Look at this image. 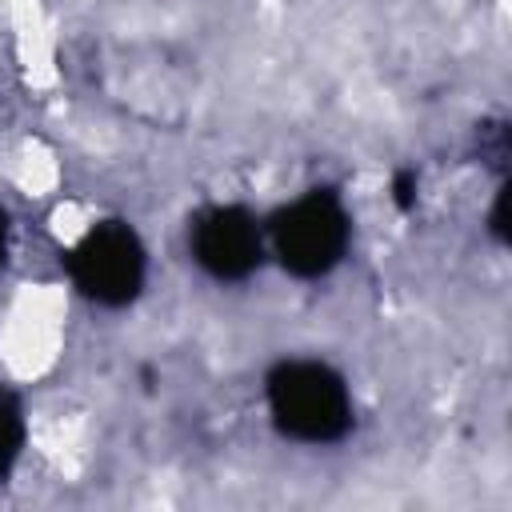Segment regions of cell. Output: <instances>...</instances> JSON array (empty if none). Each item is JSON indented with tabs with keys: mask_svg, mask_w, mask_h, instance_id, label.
I'll return each mask as SVG.
<instances>
[{
	"mask_svg": "<svg viewBox=\"0 0 512 512\" xmlns=\"http://www.w3.org/2000/svg\"><path fill=\"white\" fill-rule=\"evenodd\" d=\"M504 208H508V180L496 184V196H492V208H488V240L496 248H508V220H504Z\"/></svg>",
	"mask_w": 512,
	"mask_h": 512,
	"instance_id": "obj_7",
	"label": "cell"
},
{
	"mask_svg": "<svg viewBox=\"0 0 512 512\" xmlns=\"http://www.w3.org/2000/svg\"><path fill=\"white\" fill-rule=\"evenodd\" d=\"M264 412L280 440L336 448L356 428L348 376L320 356H280L264 372Z\"/></svg>",
	"mask_w": 512,
	"mask_h": 512,
	"instance_id": "obj_1",
	"label": "cell"
},
{
	"mask_svg": "<svg viewBox=\"0 0 512 512\" xmlns=\"http://www.w3.org/2000/svg\"><path fill=\"white\" fill-rule=\"evenodd\" d=\"M264 240L268 260L284 276L320 284L348 260L352 208L336 184H312L264 216Z\"/></svg>",
	"mask_w": 512,
	"mask_h": 512,
	"instance_id": "obj_2",
	"label": "cell"
},
{
	"mask_svg": "<svg viewBox=\"0 0 512 512\" xmlns=\"http://www.w3.org/2000/svg\"><path fill=\"white\" fill-rule=\"evenodd\" d=\"M192 264L216 284H248L268 264L264 216L240 200L200 204L184 228Z\"/></svg>",
	"mask_w": 512,
	"mask_h": 512,
	"instance_id": "obj_4",
	"label": "cell"
},
{
	"mask_svg": "<svg viewBox=\"0 0 512 512\" xmlns=\"http://www.w3.org/2000/svg\"><path fill=\"white\" fill-rule=\"evenodd\" d=\"M8 256H12V216L0 204V272L8 268Z\"/></svg>",
	"mask_w": 512,
	"mask_h": 512,
	"instance_id": "obj_8",
	"label": "cell"
},
{
	"mask_svg": "<svg viewBox=\"0 0 512 512\" xmlns=\"http://www.w3.org/2000/svg\"><path fill=\"white\" fill-rule=\"evenodd\" d=\"M476 152L496 172V180H508V156H512L508 120H484V124H476Z\"/></svg>",
	"mask_w": 512,
	"mask_h": 512,
	"instance_id": "obj_6",
	"label": "cell"
},
{
	"mask_svg": "<svg viewBox=\"0 0 512 512\" xmlns=\"http://www.w3.org/2000/svg\"><path fill=\"white\" fill-rule=\"evenodd\" d=\"M412 188H416V172H404V176L396 180V204H400V208L412 204Z\"/></svg>",
	"mask_w": 512,
	"mask_h": 512,
	"instance_id": "obj_9",
	"label": "cell"
},
{
	"mask_svg": "<svg viewBox=\"0 0 512 512\" xmlns=\"http://www.w3.org/2000/svg\"><path fill=\"white\" fill-rule=\"evenodd\" d=\"M60 268L84 304L124 312L148 288V244L132 220L100 216L60 252Z\"/></svg>",
	"mask_w": 512,
	"mask_h": 512,
	"instance_id": "obj_3",
	"label": "cell"
},
{
	"mask_svg": "<svg viewBox=\"0 0 512 512\" xmlns=\"http://www.w3.org/2000/svg\"><path fill=\"white\" fill-rule=\"evenodd\" d=\"M28 448V404L24 396L0 380V484H8Z\"/></svg>",
	"mask_w": 512,
	"mask_h": 512,
	"instance_id": "obj_5",
	"label": "cell"
}]
</instances>
